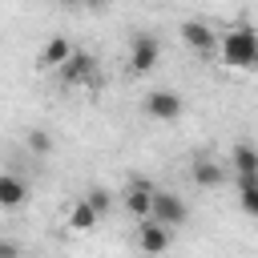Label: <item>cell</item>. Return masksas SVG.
<instances>
[{"label":"cell","instance_id":"1","mask_svg":"<svg viewBox=\"0 0 258 258\" xmlns=\"http://www.w3.org/2000/svg\"><path fill=\"white\" fill-rule=\"evenodd\" d=\"M218 52L230 69H258V28L254 24H230L222 36H218Z\"/></svg>","mask_w":258,"mask_h":258},{"label":"cell","instance_id":"2","mask_svg":"<svg viewBox=\"0 0 258 258\" xmlns=\"http://www.w3.org/2000/svg\"><path fill=\"white\" fill-rule=\"evenodd\" d=\"M157 60H161V44L153 36H133V44H129V73L145 77V73H153Z\"/></svg>","mask_w":258,"mask_h":258},{"label":"cell","instance_id":"3","mask_svg":"<svg viewBox=\"0 0 258 258\" xmlns=\"http://www.w3.org/2000/svg\"><path fill=\"white\" fill-rule=\"evenodd\" d=\"M153 194H157V185H153V181L133 177V181L125 185V194H121V198H125V210L141 222V218H149V214H153Z\"/></svg>","mask_w":258,"mask_h":258},{"label":"cell","instance_id":"4","mask_svg":"<svg viewBox=\"0 0 258 258\" xmlns=\"http://www.w3.org/2000/svg\"><path fill=\"white\" fill-rule=\"evenodd\" d=\"M56 73H60V85H69V89H77V85H93V77H97V60H93L89 52H73Z\"/></svg>","mask_w":258,"mask_h":258},{"label":"cell","instance_id":"5","mask_svg":"<svg viewBox=\"0 0 258 258\" xmlns=\"http://www.w3.org/2000/svg\"><path fill=\"white\" fill-rule=\"evenodd\" d=\"M185 214H189V210H185V202H181L177 194H169V189H157V194H153V214H149V218H157L161 226L173 230V226L185 222Z\"/></svg>","mask_w":258,"mask_h":258},{"label":"cell","instance_id":"6","mask_svg":"<svg viewBox=\"0 0 258 258\" xmlns=\"http://www.w3.org/2000/svg\"><path fill=\"white\" fill-rule=\"evenodd\" d=\"M137 246L145 254H165L169 250V226H161L157 218H141L137 222Z\"/></svg>","mask_w":258,"mask_h":258},{"label":"cell","instance_id":"7","mask_svg":"<svg viewBox=\"0 0 258 258\" xmlns=\"http://www.w3.org/2000/svg\"><path fill=\"white\" fill-rule=\"evenodd\" d=\"M145 113L153 121H173V117H181V97L173 89H153L145 97Z\"/></svg>","mask_w":258,"mask_h":258},{"label":"cell","instance_id":"8","mask_svg":"<svg viewBox=\"0 0 258 258\" xmlns=\"http://www.w3.org/2000/svg\"><path fill=\"white\" fill-rule=\"evenodd\" d=\"M181 40H185L194 52H214V48H218V32H214L206 20H185V24H181Z\"/></svg>","mask_w":258,"mask_h":258},{"label":"cell","instance_id":"9","mask_svg":"<svg viewBox=\"0 0 258 258\" xmlns=\"http://www.w3.org/2000/svg\"><path fill=\"white\" fill-rule=\"evenodd\" d=\"M189 177H194V185H202V189H218V185L226 181V165H222V161H210V157H198L194 169H189Z\"/></svg>","mask_w":258,"mask_h":258},{"label":"cell","instance_id":"10","mask_svg":"<svg viewBox=\"0 0 258 258\" xmlns=\"http://www.w3.org/2000/svg\"><path fill=\"white\" fill-rule=\"evenodd\" d=\"M73 52H77V48H73L64 36H52V40L40 48V69H60V64H64Z\"/></svg>","mask_w":258,"mask_h":258},{"label":"cell","instance_id":"11","mask_svg":"<svg viewBox=\"0 0 258 258\" xmlns=\"http://www.w3.org/2000/svg\"><path fill=\"white\" fill-rule=\"evenodd\" d=\"M97 222H101V218H97V210H93V206H89L85 198H81V202H77V206L69 210V218H64V226H69L73 234H89V230H93Z\"/></svg>","mask_w":258,"mask_h":258},{"label":"cell","instance_id":"12","mask_svg":"<svg viewBox=\"0 0 258 258\" xmlns=\"http://www.w3.org/2000/svg\"><path fill=\"white\" fill-rule=\"evenodd\" d=\"M238 206L258 218V173H238Z\"/></svg>","mask_w":258,"mask_h":258},{"label":"cell","instance_id":"13","mask_svg":"<svg viewBox=\"0 0 258 258\" xmlns=\"http://www.w3.org/2000/svg\"><path fill=\"white\" fill-rule=\"evenodd\" d=\"M24 194H28V185H24L16 173H0V210L20 206V202H24Z\"/></svg>","mask_w":258,"mask_h":258},{"label":"cell","instance_id":"14","mask_svg":"<svg viewBox=\"0 0 258 258\" xmlns=\"http://www.w3.org/2000/svg\"><path fill=\"white\" fill-rule=\"evenodd\" d=\"M230 165H234V173H258V149L254 145H234V153H230Z\"/></svg>","mask_w":258,"mask_h":258},{"label":"cell","instance_id":"15","mask_svg":"<svg viewBox=\"0 0 258 258\" xmlns=\"http://www.w3.org/2000/svg\"><path fill=\"white\" fill-rule=\"evenodd\" d=\"M85 202L97 210V218H105V214H109V206H113V198H109V189H105V185H93V189L85 194Z\"/></svg>","mask_w":258,"mask_h":258},{"label":"cell","instance_id":"16","mask_svg":"<svg viewBox=\"0 0 258 258\" xmlns=\"http://www.w3.org/2000/svg\"><path fill=\"white\" fill-rule=\"evenodd\" d=\"M28 149H32V153H48V149H52V137H48L44 129H32V133H28Z\"/></svg>","mask_w":258,"mask_h":258},{"label":"cell","instance_id":"17","mask_svg":"<svg viewBox=\"0 0 258 258\" xmlns=\"http://www.w3.org/2000/svg\"><path fill=\"white\" fill-rule=\"evenodd\" d=\"M0 258H20V246L12 238H0Z\"/></svg>","mask_w":258,"mask_h":258},{"label":"cell","instance_id":"18","mask_svg":"<svg viewBox=\"0 0 258 258\" xmlns=\"http://www.w3.org/2000/svg\"><path fill=\"white\" fill-rule=\"evenodd\" d=\"M56 4H73V0H56Z\"/></svg>","mask_w":258,"mask_h":258}]
</instances>
